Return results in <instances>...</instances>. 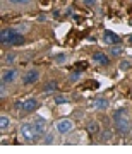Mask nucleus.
<instances>
[{
	"label": "nucleus",
	"mask_w": 132,
	"mask_h": 154,
	"mask_svg": "<svg viewBox=\"0 0 132 154\" xmlns=\"http://www.w3.org/2000/svg\"><path fill=\"white\" fill-rule=\"evenodd\" d=\"M77 79H79V74H77V72L71 74V81H72V82H74V81H77Z\"/></svg>",
	"instance_id": "obj_18"
},
{
	"label": "nucleus",
	"mask_w": 132,
	"mask_h": 154,
	"mask_svg": "<svg viewBox=\"0 0 132 154\" xmlns=\"http://www.w3.org/2000/svg\"><path fill=\"white\" fill-rule=\"evenodd\" d=\"M93 58H94L96 62H98V63H103V65H108V57L105 55V53H101V51H96V53L93 55Z\"/></svg>",
	"instance_id": "obj_10"
},
{
	"label": "nucleus",
	"mask_w": 132,
	"mask_h": 154,
	"mask_svg": "<svg viewBox=\"0 0 132 154\" xmlns=\"http://www.w3.org/2000/svg\"><path fill=\"white\" fill-rule=\"evenodd\" d=\"M45 142H46V144H52V142H53V139H52V135H46V139H45Z\"/></svg>",
	"instance_id": "obj_20"
},
{
	"label": "nucleus",
	"mask_w": 132,
	"mask_h": 154,
	"mask_svg": "<svg viewBox=\"0 0 132 154\" xmlns=\"http://www.w3.org/2000/svg\"><path fill=\"white\" fill-rule=\"evenodd\" d=\"M17 75H19V72H17L16 69H9V70L2 75V82H5V84L7 82H14V81L17 79Z\"/></svg>",
	"instance_id": "obj_7"
},
{
	"label": "nucleus",
	"mask_w": 132,
	"mask_h": 154,
	"mask_svg": "<svg viewBox=\"0 0 132 154\" xmlns=\"http://www.w3.org/2000/svg\"><path fill=\"white\" fill-rule=\"evenodd\" d=\"M84 4H86V5H94L96 0H84Z\"/></svg>",
	"instance_id": "obj_19"
},
{
	"label": "nucleus",
	"mask_w": 132,
	"mask_h": 154,
	"mask_svg": "<svg viewBox=\"0 0 132 154\" xmlns=\"http://www.w3.org/2000/svg\"><path fill=\"white\" fill-rule=\"evenodd\" d=\"M0 39H2V43H4V45H22V43H24V36L19 34L16 29H12V28L2 29Z\"/></svg>",
	"instance_id": "obj_3"
},
{
	"label": "nucleus",
	"mask_w": 132,
	"mask_h": 154,
	"mask_svg": "<svg viewBox=\"0 0 132 154\" xmlns=\"http://www.w3.org/2000/svg\"><path fill=\"white\" fill-rule=\"evenodd\" d=\"M122 51H124V48H122L120 45H113L110 48V55H120Z\"/></svg>",
	"instance_id": "obj_14"
},
{
	"label": "nucleus",
	"mask_w": 132,
	"mask_h": 154,
	"mask_svg": "<svg viewBox=\"0 0 132 154\" xmlns=\"http://www.w3.org/2000/svg\"><path fill=\"white\" fill-rule=\"evenodd\" d=\"M41 130H39L36 123L34 122H28V123H24L21 127V135L24 137L26 142H34V140H38V137H41Z\"/></svg>",
	"instance_id": "obj_2"
},
{
	"label": "nucleus",
	"mask_w": 132,
	"mask_h": 154,
	"mask_svg": "<svg viewBox=\"0 0 132 154\" xmlns=\"http://www.w3.org/2000/svg\"><path fill=\"white\" fill-rule=\"evenodd\" d=\"M12 2H28V0H12Z\"/></svg>",
	"instance_id": "obj_22"
},
{
	"label": "nucleus",
	"mask_w": 132,
	"mask_h": 154,
	"mask_svg": "<svg viewBox=\"0 0 132 154\" xmlns=\"http://www.w3.org/2000/svg\"><path fill=\"white\" fill-rule=\"evenodd\" d=\"M113 123H115V128L118 130L120 134L127 135V134L130 132V113L129 110L125 108H120V110L115 111V115H113Z\"/></svg>",
	"instance_id": "obj_1"
},
{
	"label": "nucleus",
	"mask_w": 132,
	"mask_h": 154,
	"mask_svg": "<svg viewBox=\"0 0 132 154\" xmlns=\"http://www.w3.org/2000/svg\"><path fill=\"white\" fill-rule=\"evenodd\" d=\"M55 103H57V105H62V103H67V98H64V96H55Z\"/></svg>",
	"instance_id": "obj_16"
},
{
	"label": "nucleus",
	"mask_w": 132,
	"mask_h": 154,
	"mask_svg": "<svg viewBox=\"0 0 132 154\" xmlns=\"http://www.w3.org/2000/svg\"><path fill=\"white\" fill-rule=\"evenodd\" d=\"M57 88H58V82H57V81H50V82L45 86V91H46V93H52V91H55Z\"/></svg>",
	"instance_id": "obj_13"
},
{
	"label": "nucleus",
	"mask_w": 132,
	"mask_h": 154,
	"mask_svg": "<svg viewBox=\"0 0 132 154\" xmlns=\"http://www.w3.org/2000/svg\"><path fill=\"white\" fill-rule=\"evenodd\" d=\"M0 94H2V98H5V82H2V88H0Z\"/></svg>",
	"instance_id": "obj_17"
},
{
	"label": "nucleus",
	"mask_w": 132,
	"mask_h": 154,
	"mask_svg": "<svg viewBox=\"0 0 132 154\" xmlns=\"http://www.w3.org/2000/svg\"><path fill=\"white\" fill-rule=\"evenodd\" d=\"M103 41L106 45H118L120 43V38H118L115 33H112V31H105L103 33Z\"/></svg>",
	"instance_id": "obj_6"
},
{
	"label": "nucleus",
	"mask_w": 132,
	"mask_h": 154,
	"mask_svg": "<svg viewBox=\"0 0 132 154\" xmlns=\"http://www.w3.org/2000/svg\"><path fill=\"white\" fill-rule=\"evenodd\" d=\"M118 67H120V70H129V69H130V62L129 60H122Z\"/></svg>",
	"instance_id": "obj_15"
},
{
	"label": "nucleus",
	"mask_w": 132,
	"mask_h": 154,
	"mask_svg": "<svg viewBox=\"0 0 132 154\" xmlns=\"http://www.w3.org/2000/svg\"><path fill=\"white\" fill-rule=\"evenodd\" d=\"M38 79H39V72L31 69V70L26 72V75L22 77V84H33V82H36Z\"/></svg>",
	"instance_id": "obj_5"
},
{
	"label": "nucleus",
	"mask_w": 132,
	"mask_h": 154,
	"mask_svg": "<svg viewBox=\"0 0 132 154\" xmlns=\"http://www.w3.org/2000/svg\"><path fill=\"white\" fill-rule=\"evenodd\" d=\"M93 108H94V110H99V111L106 110V108H108V101H106V99H103V98H98L93 103Z\"/></svg>",
	"instance_id": "obj_9"
},
{
	"label": "nucleus",
	"mask_w": 132,
	"mask_h": 154,
	"mask_svg": "<svg viewBox=\"0 0 132 154\" xmlns=\"http://www.w3.org/2000/svg\"><path fill=\"white\" fill-rule=\"evenodd\" d=\"M9 125H11V120H9V116L2 115V116H0V128H2V130H5V128H9Z\"/></svg>",
	"instance_id": "obj_12"
},
{
	"label": "nucleus",
	"mask_w": 132,
	"mask_h": 154,
	"mask_svg": "<svg viewBox=\"0 0 132 154\" xmlns=\"http://www.w3.org/2000/svg\"><path fill=\"white\" fill-rule=\"evenodd\" d=\"M36 108H38V101H36L34 98H29V99H26V101H24V108H22V110L29 113V111L36 110Z\"/></svg>",
	"instance_id": "obj_8"
},
{
	"label": "nucleus",
	"mask_w": 132,
	"mask_h": 154,
	"mask_svg": "<svg viewBox=\"0 0 132 154\" xmlns=\"http://www.w3.org/2000/svg\"><path fill=\"white\" fill-rule=\"evenodd\" d=\"M57 130L60 134H67V132H71L72 128H74V122L69 120V118H62V120L57 122Z\"/></svg>",
	"instance_id": "obj_4"
},
{
	"label": "nucleus",
	"mask_w": 132,
	"mask_h": 154,
	"mask_svg": "<svg viewBox=\"0 0 132 154\" xmlns=\"http://www.w3.org/2000/svg\"><path fill=\"white\" fill-rule=\"evenodd\" d=\"M129 41H132V36H130V38H129Z\"/></svg>",
	"instance_id": "obj_23"
},
{
	"label": "nucleus",
	"mask_w": 132,
	"mask_h": 154,
	"mask_svg": "<svg viewBox=\"0 0 132 154\" xmlns=\"http://www.w3.org/2000/svg\"><path fill=\"white\" fill-rule=\"evenodd\" d=\"M86 130H88V134H96L99 130V125L98 122H88V125H86Z\"/></svg>",
	"instance_id": "obj_11"
},
{
	"label": "nucleus",
	"mask_w": 132,
	"mask_h": 154,
	"mask_svg": "<svg viewBox=\"0 0 132 154\" xmlns=\"http://www.w3.org/2000/svg\"><path fill=\"white\" fill-rule=\"evenodd\" d=\"M65 60V55H58L57 57V62H64Z\"/></svg>",
	"instance_id": "obj_21"
}]
</instances>
